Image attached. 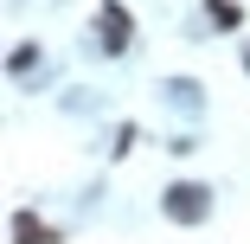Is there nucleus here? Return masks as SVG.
Wrapping results in <instances>:
<instances>
[{
  "mask_svg": "<svg viewBox=\"0 0 250 244\" xmlns=\"http://www.w3.org/2000/svg\"><path fill=\"white\" fill-rule=\"evenodd\" d=\"M206 20H212L218 32H231V26L244 20V7H237V0H206Z\"/></svg>",
  "mask_w": 250,
  "mask_h": 244,
  "instance_id": "4",
  "label": "nucleus"
},
{
  "mask_svg": "<svg viewBox=\"0 0 250 244\" xmlns=\"http://www.w3.org/2000/svg\"><path fill=\"white\" fill-rule=\"evenodd\" d=\"M161 212H167L173 225H206V219H212V186H199V180H173L167 200H161Z\"/></svg>",
  "mask_w": 250,
  "mask_h": 244,
  "instance_id": "1",
  "label": "nucleus"
},
{
  "mask_svg": "<svg viewBox=\"0 0 250 244\" xmlns=\"http://www.w3.org/2000/svg\"><path fill=\"white\" fill-rule=\"evenodd\" d=\"M244 71H250V45H244Z\"/></svg>",
  "mask_w": 250,
  "mask_h": 244,
  "instance_id": "5",
  "label": "nucleus"
},
{
  "mask_svg": "<svg viewBox=\"0 0 250 244\" xmlns=\"http://www.w3.org/2000/svg\"><path fill=\"white\" fill-rule=\"evenodd\" d=\"M96 26H103V52L122 58V52H128V39H135V20L116 7V0H96Z\"/></svg>",
  "mask_w": 250,
  "mask_h": 244,
  "instance_id": "2",
  "label": "nucleus"
},
{
  "mask_svg": "<svg viewBox=\"0 0 250 244\" xmlns=\"http://www.w3.org/2000/svg\"><path fill=\"white\" fill-rule=\"evenodd\" d=\"M7 244H58V225H45L39 212H13V225H7Z\"/></svg>",
  "mask_w": 250,
  "mask_h": 244,
  "instance_id": "3",
  "label": "nucleus"
}]
</instances>
